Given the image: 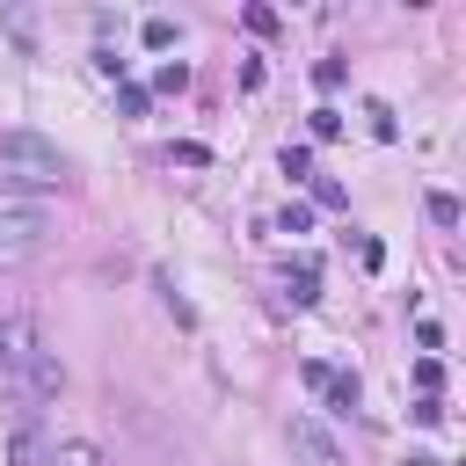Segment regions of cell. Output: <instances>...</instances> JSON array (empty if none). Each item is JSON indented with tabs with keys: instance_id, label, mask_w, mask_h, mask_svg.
Segmentation results:
<instances>
[{
	"instance_id": "1",
	"label": "cell",
	"mask_w": 466,
	"mask_h": 466,
	"mask_svg": "<svg viewBox=\"0 0 466 466\" xmlns=\"http://www.w3.org/2000/svg\"><path fill=\"white\" fill-rule=\"evenodd\" d=\"M73 160L37 132H0V204H44L66 190Z\"/></svg>"
},
{
	"instance_id": "2",
	"label": "cell",
	"mask_w": 466,
	"mask_h": 466,
	"mask_svg": "<svg viewBox=\"0 0 466 466\" xmlns=\"http://www.w3.org/2000/svg\"><path fill=\"white\" fill-rule=\"evenodd\" d=\"M51 241H58L51 211H37V204H0V270H15V263H37Z\"/></svg>"
},
{
	"instance_id": "3",
	"label": "cell",
	"mask_w": 466,
	"mask_h": 466,
	"mask_svg": "<svg viewBox=\"0 0 466 466\" xmlns=\"http://www.w3.org/2000/svg\"><path fill=\"white\" fill-rule=\"evenodd\" d=\"M284 444H291V459H299V466H342V444H335L314 416H291V423H284Z\"/></svg>"
},
{
	"instance_id": "4",
	"label": "cell",
	"mask_w": 466,
	"mask_h": 466,
	"mask_svg": "<svg viewBox=\"0 0 466 466\" xmlns=\"http://www.w3.org/2000/svg\"><path fill=\"white\" fill-rule=\"evenodd\" d=\"M44 459H51V444H44V430L22 416V423L8 430V466H44Z\"/></svg>"
},
{
	"instance_id": "5",
	"label": "cell",
	"mask_w": 466,
	"mask_h": 466,
	"mask_svg": "<svg viewBox=\"0 0 466 466\" xmlns=\"http://www.w3.org/2000/svg\"><path fill=\"white\" fill-rule=\"evenodd\" d=\"M44 466H109V459H102V444L66 437V444H51V459H44Z\"/></svg>"
},
{
	"instance_id": "6",
	"label": "cell",
	"mask_w": 466,
	"mask_h": 466,
	"mask_svg": "<svg viewBox=\"0 0 466 466\" xmlns=\"http://www.w3.org/2000/svg\"><path fill=\"white\" fill-rule=\"evenodd\" d=\"M284 291H291V306H314V299H321V270H314V263H299Z\"/></svg>"
},
{
	"instance_id": "7",
	"label": "cell",
	"mask_w": 466,
	"mask_h": 466,
	"mask_svg": "<svg viewBox=\"0 0 466 466\" xmlns=\"http://www.w3.org/2000/svg\"><path fill=\"white\" fill-rule=\"evenodd\" d=\"M321 393H328V408H335V416H350V408H358V372H335Z\"/></svg>"
},
{
	"instance_id": "8",
	"label": "cell",
	"mask_w": 466,
	"mask_h": 466,
	"mask_svg": "<svg viewBox=\"0 0 466 466\" xmlns=\"http://www.w3.org/2000/svg\"><path fill=\"white\" fill-rule=\"evenodd\" d=\"M277 233H314V204H306V197H291V204L277 211Z\"/></svg>"
},
{
	"instance_id": "9",
	"label": "cell",
	"mask_w": 466,
	"mask_h": 466,
	"mask_svg": "<svg viewBox=\"0 0 466 466\" xmlns=\"http://www.w3.org/2000/svg\"><path fill=\"white\" fill-rule=\"evenodd\" d=\"M350 197H342V183H328V175H314V211H342Z\"/></svg>"
},
{
	"instance_id": "10",
	"label": "cell",
	"mask_w": 466,
	"mask_h": 466,
	"mask_svg": "<svg viewBox=\"0 0 466 466\" xmlns=\"http://www.w3.org/2000/svg\"><path fill=\"white\" fill-rule=\"evenodd\" d=\"M153 88H160V95H183V88H190V66H183V58H175V66H160Z\"/></svg>"
},
{
	"instance_id": "11",
	"label": "cell",
	"mask_w": 466,
	"mask_h": 466,
	"mask_svg": "<svg viewBox=\"0 0 466 466\" xmlns=\"http://www.w3.org/2000/svg\"><path fill=\"white\" fill-rule=\"evenodd\" d=\"M175 44V22L168 15H146V51H168Z\"/></svg>"
},
{
	"instance_id": "12",
	"label": "cell",
	"mask_w": 466,
	"mask_h": 466,
	"mask_svg": "<svg viewBox=\"0 0 466 466\" xmlns=\"http://www.w3.org/2000/svg\"><path fill=\"white\" fill-rule=\"evenodd\" d=\"M284 175H291V183H306V175H314V153H306V146H284Z\"/></svg>"
},
{
	"instance_id": "13",
	"label": "cell",
	"mask_w": 466,
	"mask_h": 466,
	"mask_svg": "<svg viewBox=\"0 0 466 466\" xmlns=\"http://www.w3.org/2000/svg\"><path fill=\"white\" fill-rule=\"evenodd\" d=\"M408 416H416V423H423V430H437V423H444V408H437V393H423V401H416V408H408Z\"/></svg>"
},
{
	"instance_id": "14",
	"label": "cell",
	"mask_w": 466,
	"mask_h": 466,
	"mask_svg": "<svg viewBox=\"0 0 466 466\" xmlns=\"http://www.w3.org/2000/svg\"><path fill=\"white\" fill-rule=\"evenodd\" d=\"M116 109H125V116H146V88L125 81V88H116Z\"/></svg>"
},
{
	"instance_id": "15",
	"label": "cell",
	"mask_w": 466,
	"mask_h": 466,
	"mask_svg": "<svg viewBox=\"0 0 466 466\" xmlns=\"http://www.w3.org/2000/svg\"><path fill=\"white\" fill-rule=\"evenodd\" d=\"M430 219H437V226H459V197L437 190V197H430Z\"/></svg>"
},
{
	"instance_id": "16",
	"label": "cell",
	"mask_w": 466,
	"mask_h": 466,
	"mask_svg": "<svg viewBox=\"0 0 466 466\" xmlns=\"http://www.w3.org/2000/svg\"><path fill=\"white\" fill-rule=\"evenodd\" d=\"M314 88H342V58H321V66H314Z\"/></svg>"
},
{
	"instance_id": "17",
	"label": "cell",
	"mask_w": 466,
	"mask_h": 466,
	"mask_svg": "<svg viewBox=\"0 0 466 466\" xmlns=\"http://www.w3.org/2000/svg\"><path fill=\"white\" fill-rule=\"evenodd\" d=\"M365 116H372V132H379V139H393V132H401V125H393V109H386V102H372Z\"/></svg>"
},
{
	"instance_id": "18",
	"label": "cell",
	"mask_w": 466,
	"mask_h": 466,
	"mask_svg": "<svg viewBox=\"0 0 466 466\" xmlns=\"http://www.w3.org/2000/svg\"><path fill=\"white\" fill-rule=\"evenodd\" d=\"M437 379H444V365H437V358H423V365H416V386H423V393H437Z\"/></svg>"
},
{
	"instance_id": "19",
	"label": "cell",
	"mask_w": 466,
	"mask_h": 466,
	"mask_svg": "<svg viewBox=\"0 0 466 466\" xmlns=\"http://www.w3.org/2000/svg\"><path fill=\"white\" fill-rule=\"evenodd\" d=\"M408 466H444V459L437 452H408Z\"/></svg>"
}]
</instances>
